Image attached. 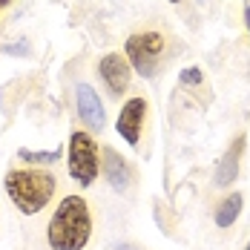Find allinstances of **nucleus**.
<instances>
[{
  "label": "nucleus",
  "instance_id": "nucleus-1",
  "mask_svg": "<svg viewBox=\"0 0 250 250\" xmlns=\"http://www.w3.org/2000/svg\"><path fill=\"white\" fill-rule=\"evenodd\" d=\"M92 236V213L89 204L81 196H66L58 204L49 227H46V239L52 250H83Z\"/></svg>",
  "mask_w": 250,
  "mask_h": 250
},
{
  "label": "nucleus",
  "instance_id": "nucleus-2",
  "mask_svg": "<svg viewBox=\"0 0 250 250\" xmlns=\"http://www.w3.org/2000/svg\"><path fill=\"white\" fill-rule=\"evenodd\" d=\"M55 190H58V181L46 170H12L6 175V193L23 216L41 213L52 201Z\"/></svg>",
  "mask_w": 250,
  "mask_h": 250
},
{
  "label": "nucleus",
  "instance_id": "nucleus-3",
  "mask_svg": "<svg viewBox=\"0 0 250 250\" xmlns=\"http://www.w3.org/2000/svg\"><path fill=\"white\" fill-rule=\"evenodd\" d=\"M69 175L75 178L81 187H89L101 173V147L95 138L83 129L69 135V158H66Z\"/></svg>",
  "mask_w": 250,
  "mask_h": 250
},
{
  "label": "nucleus",
  "instance_id": "nucleus-4",
  "mask_svg": "<svg viewBox=\"0 0 250 250\" xmlns=\"http://www.w3.org/2000/svg\"><path fill=\"white\" fill-rule=\"evenodd\" d=\"M124 52H126L124 58L129 61L132 69H138V75L152 78L155 75V63H158V58L164 52V35H158V32H138V35H132L126 41Z\"/></svg>",
  "mask_w": 250,
  "mask_h": 250
},
{
  "label": "nucleus",
  "instance_id": "nucleus-5",
  "mask_svg": "<svg viewBox=\"0 0 250 250\" xmlns=\"http://www.w3.org/2000/svg\"><path fill=\"white\" fill-rule=\"evenodd\" d=\"M144 118H147V101L141 98V95L129 98L121 106L115 129H118V135L124 138L129 147H138V138H141V129H144Z\"/></svg>",
  "mask_w": 250,
  "mask_h": 250
},
{
  "label": "nucleus",
  "instance_id": "nucleus-6",
  "mask_svg": "<svg viewBox=\"0 0 250 250\" xmlns=\"http://www.w3.org/2000/svg\"><path fill=\"white\" fill-rule=\"evenodd\" d=\"M75 98H78V115H81V121L89 126L92 132H101L106 126V112H104V104H101L98 92L89 83H78Z\"/></svg>",
  "mask_w": 250,
  "mask_h": 250
},
{
  "label": "nucleus",
  "instance_id": "nucleus-7",
  "mask_svg": "<svg viewBox=\"0 0 250 250\" xmlns=\"http://www.w3.org/2000/svg\"><path fill=\"white\" fill-rule=\"evenodd\" d=\"M129 61H126L124 55H118V52H109V55H104L98 63V72L104 78V83L109 86V92L112 95H124L126 86H129Z\"/></svg>",
  "mask_w": 250,
  "mask_h": 250
},
{
  "label": "nucleus",
  "instance_id": "nucleus-8",
  "mask_svg": "<svg viewBox=\"0 0 250 250\" xmlns=\"http://www.w3.org/2000/svg\"><path fill=\"white\" fill-rule=\"evenodd\" d=\"M101 155H104V158H101V170L106 175V181H109L115 190H126V187H129V167H126L124 155H118L112 147H104Z\"/></svg>",
  "mask_w": 250,
  "mask_h": 250
},
{
  "label": "nucleus",
  "instance_id": "nucleus-9",
  "mask_svg": "<svg viewBox=\"0 0 250 250\" xmlns=\"http://www.w3.org/2000/svg\"><path fill=\"white\" fill-rule=\"evenodd\" d=\"M242 152H245V135H239V138L233 141V147L227 150V155L222 158V164H219V170H216V187H227L230 181H236Z\"/></svg>",
  "mask_w": 250,
  "mask_h": 250
},
{
  "label": "nucleus",
  "instance_id": "nucleus-10",
  "mask_svg": "<svg viewBox=\"0 0 250 250\" xmlns=\"http://www.w3.org/2000/svg\"><path fill=\"white\" fill-rule=\"evenodd\" d=\"M239 213H242V196L233 193V196H227V199L219 204V210H216V225L230 227L236 219H239Z\"/></svg>",
  "mask_w": 250,
  "mask_h": 250
},
{
  "label": "nucleus",
  "instance_id": "nucleus-11",
  "mask_svg": "<svg viewBox=\"0 0 250 250\" xmlns=\"http://www.w3.org/2000/svg\"><path fill=\"white\" fill-rule=\"evenodd\" d=\"M21 158L29 161V164H52V161H58L61 158V150L55 147L49 152H32V150H21Z\"/></svg>",
  "mask_w": 250,
  "mask_h": 250
},
{
  "label": "nucleus",
  "instance_id": "nucleus-12",
  "mask_svg": "<svg viewBox=\"0 0 250 250\" xmlns=\"http://www.w3.org/2000/svg\"><path fill=\"white\" fill-rule=\"evenodd\" d=\"M181 83H190V86H199L201 83V69H196V66H190V69H184L181 72Z\"/></svg>",
  "mask_w": 250,
  "mask_h": 250
},
{
  "label": "nucleus",
  "instance_id": "nucleus-13",
  "mask_svg": "<svg viewBox=\"0 0 250 250\" xmlns=\"http://www.w3.org/2000/svg\"><path fill=\"white\" fill-rule=\"evenodd\" d=\"M245 23H248V32H250V6L245 9Z\"/></svg>",
  "mask_w": 250,
  "mask_h": 250
},
{
  "label": "nucleus",
  "instance_id": "nucleus-14",
  "mask_svg": "<svg viewBox=\"0 0 250 250\" xmlns=\"http://www.w3.org/2000/svg\"><path fill=\"white\" fill-rule=\"evenodd\" d=\"M9 3H12V0H0V12H3V9H6Z\"/></svg>",
  "mask_w": 250,
  "mask_h": 250
},
{
  "label": "nucleus",
  "instance_id": "nucleus-15",
  "mask_svg": "<svg viewBox=\"0 0 250 250\" xmlns=\"http://www.w3.org/2000/svg\"><path fill=\"white\" fill-rule=\"evenodd\" d=\"M118 250H132V248H129V245H121V248H118Z\"/></svg>",
  "mask_w": 250,
  "mask_h": 250
},
{
  "label": "nucleus",
  "instance_id": "nucleus-16",
  "mask_svg": "<svg viewBox=\"0 0 250 250\" xmlns=\"http://www.w3.org/2000/svg\"><path fill=\"white\" fill-rule=\"evenodd\" d=\"M170 3H178V0H170Z\"/></svg>",
  "mask_w": 250,
  "mask_h": 250
},
{
  "label": "nucleus",
  "instance_id": "nucleus-17",
  "mask_svg": "<svg viewBox=\"0 0 250 250\" xmlns=\"http://www.w3.org/2000/svg\"><path fill=\"white\" fill-rule=\"evenodd\" d=\"M248 250H250V245H248Z\"/></svg>",
  "mask_w": 250,
  "mask_h": 250
}]
</instances>
